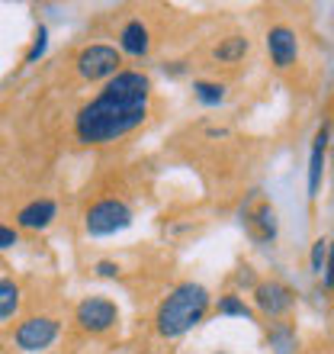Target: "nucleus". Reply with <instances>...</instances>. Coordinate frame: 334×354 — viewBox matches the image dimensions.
I'll use <instances>...</instances> for the list:
<instances>
[{"label":"nucleus","instance_id":"obj_4","mask_svg":"<svg viewBox=\"0 0 334 354\" xmlns=\"http://www.w3.org/2000/svg\"><path fill=\"white\" fill-rule=\"evenodd\" d=\"M119 306L116 299L103 297V293H90L75 306V326L77 332L90 338H106L112 332H119Z\"/></svg>","mask_w":334,"mask_h":354},{"label":"nucleus","instance_id":"obj_21","mask_svg":"<svg viewBox=\"0 0 334 354\" xmlns=\"http://www.w3.org/2000/svg\"><path fill=\"white\" fill-rule=\"evenodd\" d=\"M17 245H19V232L13 225L0 223V252H10V248H17Z\"/></svg>","mask_w":334,"mask_h":354},{"label":"nucleus","instance_id":"obj_13","mask_svg":"<svg viewBox=\"0 0 334 354\" xmlns=\"http://www.w3.org/2000/svg\"><path fill=\"white\" fill-rule=\"evenodd\" d=\"M328 139H331V126H328V122H322V129L315 132L312 158H308V196H318V187H322V174H325V155H328Z\"/></svg>","mask_w":334,"mask_h":354},{"label":"nucleus","instance_id":"obj_18","mask_svg":"<svg viewBox=\"0 0 334 354\" xmlns=\"http://www.w3.org/2000/svg\"><path fill=\"white\" fill-rule=\"evenodd\" d=\"M328 252H331V239L322 235V239H315V245H312V258H308L312 274L325 280V290H328Z\"/></svg>","mask_w":334,"mask_h":354},{"label":"nucleus","instance_id":"obj_15","mask_svg":"<svg viewBox=\"0 0 334 354\" xmlns=\"http://www.w3.org/2000/svg\"><path fill=\"white\" fill-rule=\"evenodd\" d=\"M23 309V283L13 277H0V326L10 322Z\"/></svg>","mask_w":334,"mask_h":354},{"label":"nucleus","instance_id":"obj_19","mask_svg":"<svg viewBox=\"0 0 334 354\" xmlns=\"http://www.w3.org/2000/svg\"><path fill=\"white\" fill-rule=\"evenodd\" d=\"M46 48H48V29L39 26L36 29V39H32V46H29V52H26V65H32L36 58L46 55Z\"/></svg>","mask_w":334,"mask_h":354},{"label":"nucleus","instance_id":"obj_3","mask_svg":"<svg viewBox=\"0 0 334 354\" xmlns=\"http://www.w3.org/2000/svg\"><path fill=\"white\" fill-rule=\"evenodd\" d=\"M135 223V209L126 196H100L93 200L87 209H84V232L90 239H106V235L126 232L129 225Z\"/></svg>","mask_w":334,"mask_h":354},{"label":"nucleus","instance_id":"obj_5","mask_svg":"<svg viewBox=\"0 0 334 354\" xmlns=\"http://www.w3.org/2000/svg\"><path fill=\"white\" fill-rule=\"evenodd\" d=\"M250 309H254L257 319L286 322L289 313L296 309V290L289 287L286 280H277V277L257 280L254 290H250Z\"/></svg>","mask_w":334,"mask_h":354},{"label":"nucleus","instance_id":"obj_20","mask_svg":"<svg viewBox=\"0 0 334 354\" xmlns=\"http://www.w3.org/2000/svg\"><path fill=\"white\" fill-rule=\"evenodd\" d=\"M93 274H97V277L112 280V277H119V274H122V268H119V261H110V258H103V261L93 264Z\"/></svg>","mask_w":334,"mask_h":354},{"label":"nucleus","instance_id":"obj_2","mask_svg":"<svg viewBox=\"0 0 334 354\" xmlns=\"http://www.w3.org/2000/svg\"><path fill=\"white\" fill-rule=\"evenodd\" d=\"M209 313H213V293L199 280H180L158 303L155 332L161 338H184L186 332L203 326Z\"/></svg>","mask_w":334,"mask_h":354},{"label":"nucleus","instance_id":"obj_6","mask_svg":"<svg viewBox=\"0 0 334 354\" xmlns=\"http://www.w3.org/2000/svg\"><path fill=\"white\" fill-rule=\"evenodd\" d=\"M122 65L126 58L119 55V48L106 46V42H90L75 55V71L87 84H106L110 77L119 75Z\"/></svg>","mask_w":334,"mask_h":354},{"label":"nucleus","instance_id":"obj_7","mask_svg":"<svg viewBox=\"0 0 334 354\" xmlns=\"http://www.w3.org/2000/svg\"><path fill=\"white\" fill-rule=\"evenodd\" d=\"M61 338V319L52 313H32L13 328V345L19 354H46Z\"/></svg>","mask_w":334,"mask_h":354},{"label":"nucleus","instance_id":"obj_11","mask_svg":"<svg viewBox=\"0 0 334 354\" xmlns=\"http://www.w3.org/2000/svg\"><path fill=\"white\" fill-rule=\"evenodd\" d=\"M248 55H250V36L248 32H238V29L219 36L209 46V52H206L209 65H215V68H235V65H242Z\"/></svg>","mask_w":334,"mask_h":354},{"label":"nucleus","instance_id":"obj_12","mask_svg":"<svg viewBox=\"0 0 334 354\" xmlns=\"http://www.w3.org/2000/svg\"><path fill=\"white\" fill-rule=\"evenodd\" d=\"M244 229H248L250 242H257V245H273L277 242L279 219H277L273 203H270V200H257V203L244 213Z\"/></svg>","mask_w":334,"mask_h":354},{"label":"nucleus","instance_id":"obj_16","mask_svg":"<svg viewBox=\"0 0 334 354\" xmlns=\"http://www.w3.org/2000/svg\"><path fill=\"white\" fill-rule=\"evenodd\" d=\"M193 97L203 106H222L228 100V84L215 81V77H199V81H193Z\"/></svg>","mask_w":334,"mask_h":354},{"label":"nucleus","instance_id":"obj_14","mask_svg":"<svg viewBox=\"0 0 334 354\" xmlns=\"http://www.w3.org/2000/svg\"><path fill=\"white\" fill-rule=\"evenodd\" d=\"M213 313L219 319H250L254 322V309H250V303H244V297L238 293V290H225V293H219V299L213 303Z\"/></svg>","mask_w":334,"mask_h":354},{"label":"nucleus","instance_id":"obj_1","mask_svg":"<svg viewBox=\"0 0 334 354\" xmlns=\"http://www.w3.org/2000/svg\"><path fill=\"white\" fill-rule=\"evenodd\" d=\"M155 84L145 71L122 68L100 93L75 113V139L81 145H112L135 132L151 113Z\"/></svg>","mask_w":334,"mask_h":354},{"label":"nucleus","instance_id":"obj_17","mask_svg":"<svg viewBox=\"0 0 334 354\" xmlns=\"http://www.w3.org/2000/svg\"><path fill=\"white\" fill-rule=\"evenodd\" d=\"M270 345L277 348V354H293L296 351V328L289 322H270Z\"/></svg>","mask_w":334,"mask_h":354},{"label":"nucleus","instance_id":"obj_8","mask_svg":"<svg viewBox=\"0 0 334 354\" xmlns=\"http://www.w3.org/2000/svg\"><path fill=\"white\" fill-rule=\"evenodd\" d=\"M264 46H267L270 65L277 71H289L299 62V32L289 23H273L264 36Z\"/></svg>","mask_w":334,"mask_h":354},{"label":"nucleus","instance_id":"obj_22","mask_svg":"<svg viewBox=\"0 0 334 354\" xmlns=\"http://www.w3.org/2000/svg\"><path fill=\"white\" fill-rule=\"evenodd\" d=\"M215 354H228V351H215Z\"/></svg>","mask_w":334,"mask_h":354},{"label":"nucleus","instance_id":"obj_9","mask_svg":"<svg viewBox=\"0 0 334 354\" xmlns=\"http://www.w3.org/2000/svg\"><path fill=\"white\" fill-rule=\"evenodd\" d=\"M116 42H119V55L122 58H148L151 46H155V32L141 17H129L116 32Z\"/></svg>","mask_w":334,"mask_h":354},{"label":"nucleus","instance_id":"obj_10","mask_svg":"<svg viewBox=\"0 0 334 354\" xmlns=\"http://www.w3.org/2000/svg\"><path fill=\"white\" fill-rule=\"evenodd\" d=\"M58 219V203L52 196H36L17 209V219H13V229L17 232H46L52 229Z\"/></svg>","mask_w":334,"mask_h":354}]
</instances>
